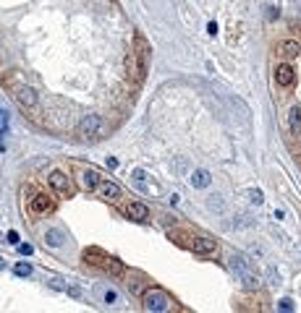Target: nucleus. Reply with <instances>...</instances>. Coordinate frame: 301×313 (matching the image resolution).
I'll return each mask as SVG.
<instances>
[{
	"mask_svg": "<svg viewBox=\"0 0 301 313\" xmlns=\"http://www.w3.org/2000/svg\"><path fill=\"white\" fill-rule=\"evenodd\" d=\"M189 180H191L194 188H207V185H209V172H207V170H194Z\"/></svg>",
	"mask_w": 301,
	"mask_h": 313,
	"instance_id": "14",
	"label": "nucleus"
},
{
	"mask_svg": "<svg viewBox=\"0 0 301 313\" xmlns=\"http://www.w3.org/2000/svg\"><path fill=\"white\" fill-rule=\"evenodd\" d=\"M115 300H118V295H115L113 290H108V292H105V303H110V305H113Z\"/></svg>",
	"mask_w": 301,
	"mask_h": 313,
	"instance_id": "19",
	"label": "nucleus"
},
{
	"mask_svg": "<svg viewBox=\"0 0 301 313\" xmlns=\"http://www.w3.org/2000/svg\"><path fill=\"white\" fill-rule=\"evenodd\" d=\"M19 250H21L24 256H29V253H32V245H29V243H21V245H19Z\"/></svg>",
	"mask_w": 301,
	"mask_h": 313,
	"instance_id": "21",
	"label": "nucleus"
},
{
	"mask_svg": "<svg viewBox=\"0 0 301 313\" xmlns=\"http://www.w3.org/2000/svg\"><path fill=\"white\" fill-rule=\"evenodd\" d=\"M100 183H102V178H100L97 170H92V167L84 170V185H87V191H97Z\"/></svg>",
	"mask_w": 301,
	"mask_h": 313,
	"instance_id": "12",
	"label": "nucleus"
},
{
	"mask_svg": "<svg viewBox=\"0 0 301 313\" xmlns=\"http://www.w3.org/2000/svg\"><path fill=\"white\" fill-rule=\"evenodd\" d=\"M280 308H283V310H291L293 303H291V300H280Z\"/></svg>",
	"mask_w": 301,
	"mask_h": 313,
	"instance_id": "23",
	"label": "nucleus"
},
{
	"mask_svg": "<svg viewBox=\"0 0 301 313\" xmlns=\"http://www.w3.org/2000/svg\"><path fill=\"white\" fill-rule=\"evenodd\" d=\"M76 131H79L81 138H100L105 133V123H102L100 115H84Z\"/></svg>",
	"mask_w": 301,
	"mask_h": 313,
	"instance_id": "5",
	"label": "nucleus"
},
{
	"mask_svg": "<svg viewBox=\"0 0 301 313\" xmlns=\"http://www.w3.org/2000/svg\"><path fill=\"white\" fill-rule=\"evenodd\" d=\"M123 212H126L128 219H137V222H147V219H149V209L144 206V203H139V201L128 203V206H126Z\"/></svg>",
	"mask_w": 301,
	"mask_h": 313,
	"instance_id": "9",
	"label": "nucleus"
},
{
	"mask_svg": "<svg viewBox=\"0 0 301 313\" xmlns=\"http://www.w3.org/2000/svg\"><path fill=\"white\" fill-rule=\"evenodd\" d=\"M29 209H32L34 214H48V212H53V198L48 193L37 191L32 198H29Z\"/></svg>",
	"mask_w": 301,
	"mask_h": 313,
	"instance_id": "7",
	"label": "nucleus"
},
{
	"mask_svg": "<svg viewBox=\"0 0 301 313\" xmlns=\"http://www.w3.org/2000/svg\"><path fill=\"white\" fill-rule=\"evenodd\" d=\"M291 128H293V131L301 128V110H298V107L291 110Z\"/></svg>",
	"mask_w": 301,
	"mask_h": 313,
	"instance_id": "17",
	"label": "nucleus"
},
{
	"mask_svg": "<svg viewBox=\"0 0 301 313\" xmlns=\"http://www.w3.org/2000/svg\"><path fill=\"white\" fill-rule=\"evenodd\" d=\"M8 86L13 89V94H16V99L21 107L26 110H37V91L32 86H26V84H19V78H13V81H8Z\"/></svg>",
	"mask_w": 301,
	"mask_h": 313,
	"instance_id": "4",
	"label": "nucleus"
},
{
	"mask_svg": "<svg viewBox=\"0 0 301 313\" xmlns=\"http://www.w3.org/2000/svg\"><path fill=\"white\" fill-rule=\"evenodd\" d=\"M84 261L97 266V269H102L105 274H123V264H120L118 258H113V256H108L100 248H87L84 250Z\"/></svg>",
	"mask_w": 301,
	"mask_h": 313,
	"instance_id": "1",
	"label": "nucleus"
},
{
	"mask_svg": "<svg viewBox=\"0 0 301 313\" xmlns=\"http://www.w3.org/2000/svg\"><path fill=\"white\" fill-rule=\"evenodd\" d=\"M231 269L238 274L241 285H244L246 290H257V287H260V277H257V272L249 266V261H246L244 256H233V258H231Z\"/></svg>",
	"mask_w": 301,
	"mask_h": 313,
	"instance_id": "2",
	"label": "nucleus"
},
{
	"mask_svg": "<svg viewBox=\"0 0 301 313\" xmlns=\"http://www.w3.org/2000/svg\"><path fill=\"white\" fill-rule=\"evenodd\" d=\"M50 185H53V191L58 193V196H63V198H71L73 193H76V188H73V183H71V178L68 175H63L60 170H55V172H50Z\"/></svg>",
	"mask_w": 301,
	"mask_h": 313,
	"instance_id": "6",
	"label": "nucleus"
},
{
	"mask_svg": "<svg viewBox=\"0 0 301 313\" xmlns=\"http://www.w3.org/2000/svg\"><path fill=\"white\" fill-rule=\"evenodd\" d=\"M147 285H149V282H144V279H139V277H128V290L134 292V295H144L147 292Z\"/></svg>",
	"mask_w": 301,
	"mask_h": 313,
	"instance_id": "15",
	"label": "nucleus"
},
{
	"mask_svg": "<svg viewBox=\"0 0 301 313\" xmlns=\"http://www.w3.org/2000/svg\"><path fill=\"white\" fill-rule=\"evenodd\" d=\"M45 243L58 248L60 243H63V232H60V230H48V232H45Z\"/></svg>",
	"mask_w": 301,
	"mask_h": 313,
	"instance_id": "16",
	"label": "nucleus"
},
{
	"mask_svg": "<svg viewBox=\"0 0 301 313\" xmlns=\"http://www.w3.org/2000/svg\"><path fill=\"white\" fill-rule=\"evenodd\" d=\"M0 269H3V258H0Z\"/></svg>",
	"mask_w": 301,
	"mask_h": 313,
	"instance_id": "25",
	"label": "nucleus"
},
{
	"mask_svg": "<svg viewBox=\"0 0 301 313\" xmlns=\"http://www.w3.org/2000/svg\"><path fill=\"white\" fill-rule=\"evenodd\" d=\"M191 250L194 253H199V256H209V253H215L218 245L215 240H209V238H194L191 240Z\"/></svg>",
	"mask_w": 301,
	"mask_h": 313,
	"instance_id": "8",
	"label": "nucleus"
},
{
	"mask_svg": "<svg viewBox=\"0 0 301 313\" xmlns=\"http://www.w3.org/2000/svg\"><path fill=\"white\" fill-rule=\"evenodd\" d=\"M278 53H280L283 58H296V55L301 53V44L293 42V39H285V42L278 44Z\"/></svg>",
	"mask_w": 301,
	"mask_h": 313,
	"instance_id": "11",
	"label": "nucleus"
},
{
	"mask_svg": "<svg viewBox=\"0 0 301 313\" xmlns=\"http://www.w3.org/2000/svg\"><path fill=\"white\" fill-rule=\"evenodd\" d=\"M0 151H6V144H3V131H0Z\"/></svg>",
	"mask_w": 301,
	"mask_h": 313,
	"instance_id": "24",
	"label": "nucleus"
},
{
	"mask_svg": "<svg viewBox=\"0 0 301 313\" xmlns=\"http://www.w3.org/2000/svg\"><path fill=\"white\" fill-rule=\"evenodd\" d=\"M142 305H144V310L162 313V310L170 308V297L165 295L162 290H157V287H147V292L142 295Z\"/></svg>",
	"mask_w": 301,
	"mask_h": 313,
	"instance_id": "3",
	"label": "nucleus"
},
{
	"mask_svg": "<svg viewBox=\"0 0 301 313\" xmlns=\"http://www.w3.org/2000/svg\"><path fill=\"white\" fill-rule=\"evenodd\" d=\"M8 243H13V245H19V235H16V232H13V230L8 232Z\"/></svg>",
	"mask_w": 301,
	"mask_h": 313,
	"instance_id": "22",
	"label": "nucleus"
},
{
	"mask_svg": "<svg viewBox=\"0 0 301 313\" xmlns=\"http://www.w3.org/2000/svg\"><path fill=\"white\" fill-rule=\"evenodd\" d=\"M278 84H280V86H291V84H293V68L288 66V63L278 66Z\"/></svg>",
	"mask_w": 301,
	"mask_h": 313,
	"instance_id": "13",
	"label": "nucleus"
},
{
	"mask_svg": "<svg viewBox=\"0 0 301 313\" xmlns=\"http://www.w3.org/2000/svg\"><path fill=\"white\" fill-rule=\"evenodd\" d=\"M249 196H251V203H257V206L262 203V193H260V191H251Z\"/></svg>",
	"mask_w": 301,
	"mask_h": 313,
	"instance_id": "20",
	"label": "nucleus"
},
{
	"mask_svg": "<svg viewBox=\"0 0 301 313\" xmlns=\"http://www.w3.org/2000/svg\"><path fill=\"white\" fill-rule=\"evenodd\" d=\"M16 274L19 277H29V274H32V266H29V264H16Z\"/></svg>",
	"mask_w": 301,
	"mask_h": 313,
	"instance_id": "18",
	"label": "nucleus"
},
{
	"mask_svg": "<svg viewBox=\"0 0 301 313\" xmlns=\"http://www.w3.org/2000/svg\"><path fill=\"white\" fill-rule=\"evenodd\" d=\"M97 193H100L102 198H108V201H115V198H120V185L113 183V180H105V183H100Z\"/></svg>",
	"mask_w": 301,
	"mask_h": 313,
	"instance_id": "10",
	"label": "nucleus"
}]
</instances>
